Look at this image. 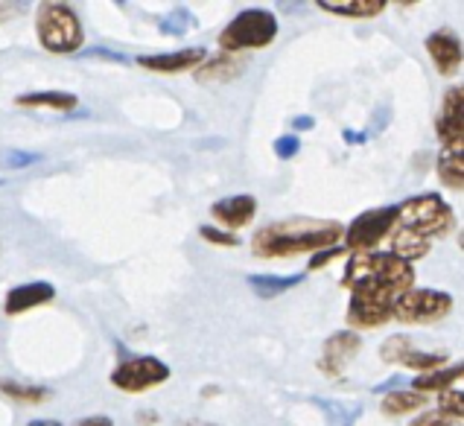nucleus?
Segmentation results:
<instances>
[{
  "mask_svg": "<svg viewBox=\"0 0 464 426\" xmlns=\"http://www.w3.org/2000/svg\"><path fill=\"white\" fill-rule=\"evenodd\" d=\"M415 269L401 257L362 251L348 260L344 286L351 289L348 324L351 327H382L392 318L394 301L412 289Z\"/></svg>",
  "mask_w": 464,
  "mask_h": 426,
  "instance_id": "1",
  "label": "nucleus"
},
{
  "mask_svg": "<svg viewBox=\"0 0 464 426\" xmlns=\"http://www.w3.org/2000/svg\"><path fill=\"white\" fill-rule=\"evenodd\" d=\"M344 228L334 219H281L260 228L251 239V251L257 257H295V255H315L342 239Z\"/></svg>",
  "mask_w": 464,
  "mask_h": 426,
  "instance_id": "2",
  "label": "nucleus"
},
{
  "mask_svg": "<svg viewBox=\"0 0 464 426\" xmlns=\"http://www.w3.org/2000/svg\"><path fill=\"white\" fill-rule=\"evenodd\" d=\"M35 33L42 47L47 53H59V56L79 53L85 44L82 21H79V15L68 4H53V0H47V4L38 6Z\"/></svg>",
  "mask_w": 464,
  "mask_h": 426,
  "instance_id": "3",
  "label": "nucleus"
},
{
  "mask_svg": "<svg viewBox=\"0 0 464 426\" xmlns=\"http://www.w3.org/2000/svg\"><path fill=\"white\" fill-rule=\"evenodd\" d=\"M277 38V15L272 9H260V6H251L237 12V15L225 24V30L219 33V47L225 53H237L243 50H263L269 47Z\"/></svg>",
  "mask_w": 464,
  "mask_h": 426,
  "instance_id": "4",
  "label": "nucleus"
},
{
  "mask_svg": "<svg viewBox=\"0 0 464 426\" xmlns=\"http://www.w3.org/2000/svg\"><path fill=\"white\" fill-rule=\"evenodd\" d=\"M397 222L406 231H415L420 237H441L456 228L453 208H450L439 193H420L406 198V205L397 208Z\"/></svg>",
  "mask_w": 464,
  "mask_h": 426,
  "instance_id": "5",
  "label": "nucleus"
},
{
  "mask_svg": "<svg viewBox=\"0 0 464 426\" xmlns=\"http://www.w3.org/2000/svg\"><path fill=\"white\" fill-rule=\"evenodd\" d=\"M453 313V295L441 289H406L394 301L392 318L403 324H430L441 322L444 315Z\"/></svg>",
  "mask_w": 464,
  "mask_h": 426,
  "instance_id": "6",
  "label": "nucleus"
},
{
  "mask_svg": "<svg viewBox=\"0 0 464 426\" xmlns=\"http://www.w3.org/2000/svg\"><path fill=\"white\" fill-rule=\"evenodd\" d=\"M169 380V365L158 356H131L111 371V385L121 392H150Z\"/></svg>",
  "mask_w": 464,
  "mask_h": 426,
  "instance_id": "7",
  "label": "nucleus"
},
{
  "mask_svg": "<svg viewBox=\"0 0 464 426\" xmlns=\"http://www.w3.org/2000/svg\"><path fill=\"white\" fill-rule=\"evenodd\" d=\"M397 225V208H374V210H365L360 213L348 228H344V243H348L351 251L362 255V251H371L382 237H389Z\"/></svg>",
  "mask_w": 464,
  "mask_h": 426,
  "instance_id": "8",
  "label": "nucleus"
},
{
  "mask_svg": "<svg viewBox=\"0 0 464 426\" xmlns=\"http://www.w3.org/2000/svg\"><path fill=\"white\" fill-rule=\"evenodd\" d=\"M362 348V339H360V333L356 330H339L334 333L327 342H324V348H322V356H318V371L327 377H339L344 365L351 363V359L360 353Z\"/></svg>",
  "mask_w": 464,
  "mask_h": 426,
  "instance_id": "9",
  "label": "nucleus"
},
{
  "mask_svg": "<svg viewBox=\"0 0 464 426\" xmlns=\"http://www.w3.org/2000/svg\"><path fill=\"white\" fill-rule=\"evenodd\" d=\"M205 59H208L205 47H188V50H176V53L138 56L135 62L140 64L143 71H152V73H184V71H196Z\"/></svg>",
  "mask_w": 464,
  "mask_h": 426,
  "instance_id": "10",
  "label": "nucleus"
},
{
  "mask_svg": "<svg viewBox=\"0 0 464 426\" xmlns=\"http://www.w3.org/2000/svg\"><path fill=\"white\" fill-rule=\"evenodd\" d=\"M461 85L450 88L444 94L441 111L435 117V135L444 146H461V105H464Z\"/></svg>",
  "mask_w": 464,
  "mask_h": 426,
  "instance_id": "11",
  "label": "nucleus"
},
{
  "mask_svg": "<svg viewBox=\"0 0 464 426\" xmlns=\"http://www.w3.org/2000/svg\"><path fill=\"white\" fill-rule=\"evenodd\" d=\"M210 213H214V219L219 225H225L228 231H240L257 217V198L248 196V193L219 198V202L210 205Z\"/></svg>",
  "mask_w": 464,
  "mask_h": 426,
  "instance_id": "12",
  "label": "nucleus"
},
{
  "mask_svg": "<svg viewBox=\"0 0 464 426\" xmlns=\"http://www.w3.org/2000/svg\"><path fill=\"white\" fill-rule=\"evenodd\" d=\"M427 53L430 59L435 62V68L444 76H453L461 68V38L453 30H435L427 38Z\"/></svg>",
  "mask_w": 464,
  "mask_h": 426,
  "instance_id": "13",
  "label": "nucleus"
},
{
  "mask_svg": "<svg viewBox=\"0 0 464 426\" xmlns=\"http://www.w3.org/2000/svg\"><path fill=\"white\" fill-rule=\"evenodd\" d=\"M53 298H56V286L47 281H30V284H21L9 292L4 310H6V315H21L33 307H44V304H50Z\"/></svg>",
  "mask_w": 464,
  "mask_h": 426,
  "instance_id": "14",
  "label": "nucleus"
},
{
  "mask_svg": "<svg viewBox=\"0 0 464 426\" xmlns=\"http://www.w3.org/2000/svg\"><path fill=\"white\" fill-rule=\"evenodd\" d=\"M243 73H246V59L231 56V53H222V56H217V59H205L193 71L196 82H202V85H222V82H231V79L243 76Z\"/></svg>",
  "mask_w": 464,
  "mask_h": 426,
  "instance_id": "15",
  "label": "nucleus"
},
{
  "mask_svg": "<svg viewBox=\"0 0 464 426\" xmlns=\"http://www.w3.org/2000/svg\"><path fill=\"white\" fill-rule=\"evenodd\" d=\"M301 281H304V275H293V277L289 275H248L246 277L248 289L263 301H272L277 295H284V292L295 289Z\"/></svg>",
  "mask_w": 464,
  "mask_h": 426,
  "instance_id": "16",
  "label": "nucleus"
},
{
  "mask_svg": "<svg viewBox=\"0 0 464 426\" xmlns=\"http://www.w3.org/2000/svg\"><path fill=\"white\" fill-rule=\"evenodd\" d=\"M427 403H430L427 394H418L412 389H401V392H386V394H382L380 411L386 418H403V415H412V411L423 409Z\"/></svg>",
  "mask_w": 464,
  "mask_h": 426,
  "instance_id": "17",
  "label": "nucleus"
},
{
  "mask_svg": "<svg viewBox=\"0 0 464 426\" xmlns=\"http://www.w3.org/2000/svg\"><path fill=\"white\" fill-rule=\"evenodd\" d=\"M389 237H392V255H394V257H401V260H406V263L427 257V255H430V248H432V239L420 237V234H415V231H406V228H397V231H392Z\"/></svg>",
  "mask_w": 464,
  "mask_h": 426,
  "instance_id": "18",
  "label": "nucleus"
},
{
  "mask_svg": "<svg viewBox=\"0 0 464 426\" xmlns=\"http://www.w3.org/2000/svg\"><path fill=\"white\" fill-rule=\"evenodd\" d=\"M76 94L68 91H30V94L15 97V105H30V109H53V111H73L76 109Z\"/></svg>",
  "mask_w": 464,
  "mask_h": 426,
  "instance_id": "19",
  "label": "nucleus"
},
{
  "mask_svg": "<svg viewBox=\"0 0 464 426\" xmlns=\"http://www.w3.org/2000/svg\"><path fill=\"white\" fill-rule=\"evenodd\" d=\"M315 6L342 18H377L386 12V0H348V4H327V0H318Z\"/></svg>",
  "mask_w": 464,
  "mask_h": 426,
  "instance_id": "20",
  "label": "nucleus"
},
{
  "mask_svg": "<svg viewBox=\"0 0 464 426\" xmlns=\"http://www.w3.org/2000/svg\"><path fill=\"white\" fill-rule=\"evenodd\" d=\"M439 179L444 188L461 190L464 188V152L461 146H444L439 155Z\"/></svg>",
  "mask_w": 464,
  "mask_h": 426,
  "instance_id": "21",
  "label": "nucleus"
},
{
  "mask_svg": "<svg viewBox=\"0 0 464 426\" xmlns=\"http://www.w3.org/2000/svg\"><path fill=\"white\" fill-rule=\"evenodd\" d=\"M461 371H464V365L456 363L453 368H439V371H430V374H420V377H415V382H412V392H418V394H427V392H447V389H453V382H456V385L461 382Z\"/></svg>",
  "mask_w": 464,
  "mask_h": 426,
  "instance_id": "22",
  "label": "nucleus"
},
{
  "mask_svg": "<svg viewBox=\"0 0 464 426\" xmlns=\"http://www.w3.org/2000/svg\"><path fill=\"white\" fill-rule=\"evenodd\" d=\"M0 394H6L18 403H44L53 397L47 385H33V382H18V380H0Z\"/></svg>",
  "mask_w": 464,
  "mask_h": 426,
  "instance_id": "23",
  "label": "nucleus"
},
{
  "mask_svg": "<svg viewBox=\"0 0 464 426\" xmlns=\"http://www.w3.org/2000/svg\"><path fill=\"white\" fill-rule=\"evenodd\" d=\"M315 406L324 409V415L339 426H353L362 415V403H344V401H327V397H315Z\"/></svg>",
  "mask_w": 464,
  "mask_h": 426,
  "instance_id": "24",
  "label": "nucleus"
},
{
  "mask_svg": "<svg viewBox=\"0 0 464 426\" xmlns=\"http://www.w3.org/2000/svg\"><path fill=\"white\" fill-rule=\"evenodd\" d=\"M444 363H447V353H430V351H412V348H409L397 365H403L409 371H418V374H430V371H439Z\"/></svg>",
  "mask_w": 464,
  "mask_h": 426,
  "instance_id": "25",
  "label": "nucleus"
},
{
  "mask_svg": "<svg viewBox=\"0 0 464 426\" xmlns=\"http://www.w3.org/2000/svg\"><path fill=\"white\" fill-rule=\"evenodd\" d=\"M193 26H196L193 12L184 9V6H176L169 15H164L161 21H158V30H161L164 35H184V33H190Z\"/></svg>",
  "mask_w": 464,
  "mask_h": 426,
  "instance_id": "26",
  "label": "nucleus"
},
{
  "mask_svg": "<svg viewBox=\"0 0 464 426\" xmlns=\"http://www.w3.org/2000/svg\"><path fill=\"white\" fill-rule=\"evenodd\" d=\"M38 161H44L42 152H26V150H0V169H26Z\"/></svg>",
  "mask_w": 464,
  "mask_h": 426,
  "instance_id": "27",
  "label": "nucleus"
},
{
  "mask_svg": "<svg viewBox=\"0 0 464 426\" xmlns=\"http://www.w3.org/2000/svg\"><path fill=\"white\" fill-rule=\"evenodd\" d=\"M409 348H412V342H409L406 336H392V339H386V344H382L380 356H382V363L397 365V363H401V356H403Z\"/></svg>",
  "mask_w": 464,
  "mask_h": 426,
  "instance_id": "28",
  "label": "nucleus"
},
{
  "mask_svg": "<svg viewBox=\"0 0 464 426\" xmlns=\"http://www.w3.org/2000/svg\"><path fill=\"white\" fill-rule=\"evenodd\" d=\"M439 409L444 411V415H450V418L461 421V415H464L461 389H447V392H441V397H439Z\"/></svg>",
  "mask_w": 464,
  "mask_h": 426,
  "instance_id": "29",
  "label": "nucleus"
},
{
  "mask_svg": "<svg viewBox=\"0 0 464 426\" xmlns=\"http://www.w3.org/2000/svg\"><path fill=\"white\" fill-rule=\"evenodd\" d=\"M198 234H202V239H208V243H214V246H225V248L240 246V239H237L234 234L219 231V228H214V225H202V228H198Z\"/></svg>",
  "mask_w": 464,
  "mask_h": 426,
  "instance_id": "30",
  "label": "nucleus"
},
{
  "mask_svg": "<svg viewBox=\"0 0 464 426\" xmlns=\"http://www.w3.org/2000/svg\"><path fill=\"white\" fill-rule=\"evenodd\" d=\"M275 155L281 158V161H293V158L301 152V140H298V135H284V138H277L275 140Z\"/></svg>",
  "mask_w": 464,
  "mask_h": 426,
  "instance_id": "31",
  "label": "nucleus"
},
{
  "mask_svg": "<svg viewBox=\"0 0 464 426\" xmlns=\"http://www.w3.org/2000/svg\"><path fill=\"white\" fill-rule=\"evenodd\" d=\"M459 421L456 418H450L444 415L441 409H430V411H423V415H418L409 426H456Z\"/></svg>",
  "mask_w": 464,
  "mask_h": 426,
  "instance_id": "32",
  "label": "nucleus"
},
{
  "mask_svg": "<svg viewBox=\"0 0 464 426\" xmlns=\"http://www.w3.org/2000/svg\"><path fill=\"white\" fill-rule=\"evenodd\" d=\"M79 56H85V59H105V62H117V64L129 62L126 56H121V53H111V50H79Z\"/></svg>",
  "mask_w": 464,
  "mask_h": 426,
  "instance_id": "33",
  "label": "nucleus"
},
{
  "mask_svg": "<svg viewBox=\"0 0 464 426\" xmlns=\"http://www.w3.org/2000/svg\"><path fill=\"white\" fill-rule=\"evenodd\" d=\"M344 255V251L342 248H324V251H315V257H310V269L315 272V269H322V266H327L330 260H334V257H342Z\"/></svg>",
  "mask_w": 464,
  "mask_h": 426,
  "instance_id": "34",
  "label": "nucleus"
},
{
  "mask_svg": "<svg viewBox=\"0 0 464 426\" xmlns=\"http://www.w3.org/2000/svg\"><path fill=\"white\" fill-rule=\"evenodd\" d=\"M73 426H114V421H111V418H105V415H91V418L76 421Z\"/></svg>",
  "mask_w": 464,
  "mask_h": 426,
  "instance_id": "35",
  "label": "nucleus"
},
{
  "mask_svg": "<svg viewBox=\"0 0 464 426\" xmlns=\"http://www.w3.org/2000/svg\"><path fill=\"white\" fill-rule=\"evenodd\" d=\"M21 12V6H15V4H6V0H0V24H6L9 18H15Z\"/></svg>",
  "mask_w": 464,
  "mask_h": 426,
  "instance_id": "36",
  "label": "nucleus"
},
{
  "mask_svg": "<svg viewBox=\"0 0 464 426\" xmlns=\"http://www.w3.org/2000/svg\"><path fill=\"white\" fill-rule=\"evenodd\" d=\"M313 126H315V120H313V117H307V114H301V117H295V120H293V129H295V131L313 129Z\"/></svg>",
  "mask_w": 464,
  "mask_h": 426,
  "instance_id": "37",
  "label": "nucleus"
},
{
  "mask_svg": "<svg viewBox=\"0 0 464 426\" xmlns=\"http://www.w3.org/2000/svg\"><path fill=\"white\" fill-rule=\"evenodd\" d=\"M138 423H143V426H152V423H158V411H138Z\"/></svg>",
  "mask_w": 464,
  "mask_h": 426,
  "instance_id": "38",
  "label": "nucleus"
},
{
  "mask_svg": "<svg viewBox=\"0 0 464 426\" xmlns=\"http://www.w3.org/2000/svg\"><path fill=\"white\" fill-rule=\"evenodd\" d=\"M344 140H348L351 146H356V143H365V135H362V131H351V129H344Z\"/></svg>",
  "mask_w": 464,
  "mask_h": 426,
  "instance_id": "39",
  "label": "nucleus"
},
{
  "mask_svg": "<svg viewBox=\"0 0 464 426\" xmlns=\"http://www.w3.org/2000/svg\"><path fill=\"white\" fill-rule=\"evenodd\" d=\"M26 426H62L59 421H50V418H42V421H30Z\"/></svg>",
  "mask_w": 464,
  "mask_h": 426,
  "instance_id": "40",
  "label": "nucleus"
},
{
  "mask_svg": "<svg viewBox=\"0 0 464 426\" xmlns=\"http://www.w3.org/2000/svg\"><path fill=\"white\" fill-rule=\"evenodd\" d=\"M181 426H222V423H210V421H184Z\"/></svg>",
  "mask_w": 464,
  "mask_h": 426,
  "instance_id": "41",
  "label": "nucleus"
}]
</instances>
